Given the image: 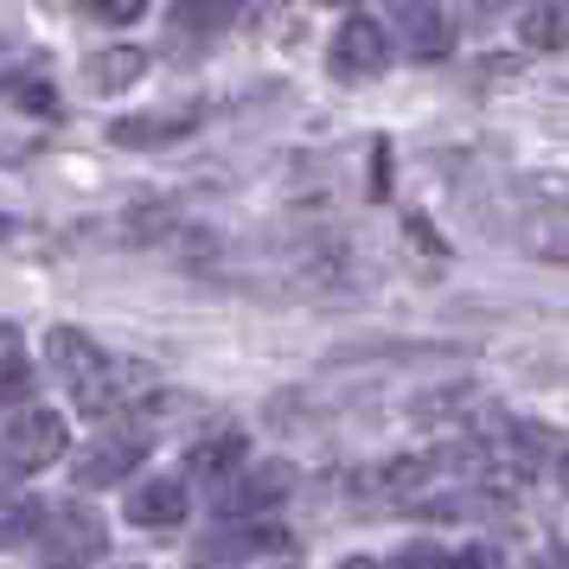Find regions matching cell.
<instances>
[{
	"label": "cell",
	"mask_w": 569,
	"mask_h": 569,
	"mask_svg": "<svg viewBox=\"0 0 569 569\" xmlns=\"http://www.w3.org/2000/svg\"><path fill=\"white\" fill-rule=\"evenodd\" d=\"M448 569H506V557H499L492 543H467V550L448 557Z\"/></svg>",
	"instance_id": "ffe728a7"
},
{
	"label": "cell",
	"mask_w": 569,
	"mask_h": 569,
	"mask_svg": "<svg viewBox=\"0 0 569 569\" xmlns=\"http://www.w3.org/2000/svg\"><path fill=\"white\" fill-rule=\"evenodd\" d=\"M563 487H569V461H563Z\"/></svg>",
	"instance_id": "7402d4cb"
},
{
	"label": "cell",
	"mask_w": 569,
	"mask_h": 569,
	"mask_svg": "<svg viewBox=\"0 0 569 569\" xmlns=\"http://www.w3.org/2000/svg\"><path fill=\"white\" fill-rule=\"evenodd\" d=\"M46 359H52V378L64 385V397H71L83 416H116L122 410V385L141 378L134 365H116L103 346L90 333H78V327H52V333H46Z\"/></svg>",
	"instance_id": "6da1fadb"
},
{
	"label": "cell",
	"mask_w": 569,
	"mask_h": 569,
	"mask_svg": "<svg viewBox=\"0 0 569 569\" xmlns=\"http://www.w3.org/2000/svg\"><path fill=\"white\" fill-rule=\"evenodd\" d=\"M7 97H13L20 109H32V116H58V97L39 78H7Z\"/></svg>",
	"instance_id": "e0dca14e"
},
{
	"label": "cell",
	"mask_w": 569,
	"mask_h": 569,
	"mask_svg": "<svg viewBox=\"0 0 569 569\" xmlns=\"http://www.w3.org/2000/svg\"><path fill=\"white\" fill-rule=\"evenodd\" d=\"M288 487H295V467L288 461H262V467H243L231 487H218V518L237 525V518H262L269 506H282Z\"/></svg>",
	"instance_id": "277c9868"
},
{
	"label": "cell",
	"mask_w": 569,
	"mask_h": 569,
	"mask_svg": "<svg viewBox=\"0 0 569 569\" xmlns=\"http://www.w3.org/2000/svg\"><path fill=\"white\" fill-rule=\"evenodd\" d=\"M39 525H46V499H32V492H0V550L39 538Z\"/></svg>",
	"instance_id": "4fadbf2b"
},
{
	"label": "cell",
	"mask_w": 569,
	"mask_h": 569,
	"mask_svg": "<svg viewBox=\"0 0 569 569\" xmlns=\"http://www.w3.org/2000/svg\"><path fill=\"white\" fill-rule=\"evenodd\" d=\"M295 550V531L269 525V518H243V525H224L206 538V563H250V557H288Z\"/></svg>",
	"instance_id": "8992f818"
},
{
	"label": "cell",
	"mask_w": 569,
	"mask_h": 569,
	"mask_svg": "<svg viewBox=\"0 0 569 569\" xmlns=\"http://www.w3.org/2000/svg\"><path fill=\"white\" fill-rule=\"evenodd\" d=\"M148 455V436L141 429H103L97 441H83L78 455H71V480L78 487H116V480H129L134 467Z\"/></svg>",
	"instance_id": "3957f363"
},
{
	"label": "cell",
	"mask_w": 569,
	"mask_h": 569,
	"mask_svg": "<svg viewBox=\"0 0 569 569\" xmlns=\"http://www.w3.org/2000/svg\"><path fill=\"white\" fill-rule=\"evenodd\" d=\"M97 20H109V27H134L141 13H148V0H83Z\"/></svg>",
	"instance_id": "d6986e66"
},
{
	"label": "cell",
	"mask_w": 569,
	"mask_h": 569,
	"mask_svg": "<svg viewBox=\"0 0 569 569\" xmlns=\"http://www.w3.org/2000/svg\"><path fill=\"white\" fill-rule=\"evenodd\" d=\"M390 13H397L403 39H410L422 58L448 52V20H441V0H390Z\"/></svg>",
	"instance_id": "30bf717a"
},
{
	"label": "cell",
	"mask_w": 569,
	"mask_h": 569,
	"mask_svg": "<svg viewBox=\"0 0 569 569\" xmlns=\"http://www.w3.org/2000/svg\"><path fill=\"white\" fill-rule=\"evenodd\" d=\"M206 122V109H141V116H122L109 122V148H167V141H186V134Z\"/></svg>",
	"instance_id": "52a82bcc"
},
{
	"label": "cell",
	"mask_w": 569,
	"mask_h": 569,
	"mask_svg": "<svg viewBox=\"0 0 569 569\" xmlns=\"http://www.w3.org/2000/svg\"><path fill=\"white\" fill-rule=\"evenodd\" d=\"M237 0H173V27L180 32H218L231 27Z\"/></svg>",
	"instance_id": "5bb4252c"
},
{
	"label": "cell",
	"mask_w": 569,
	"mask_h": 569,
	"mask_svg": "<svg viewBox=\"0 0 569 569\" xmlns=\"http://www.w3.org/2000/svg\"><path fill=\"white\" fill-rule=\"evenodd\" d=\"M27 390V352H20V327H0V403Z\"/></svg>",
	"instance_id": "2e32d148"
},
{
	"label": "cell",
	"mask_w": 569,
	"mask_h": 569,
	"mask_svg": "<svg viewBox=\"0 0 569 569\" xmlns=\"http://www.w3.org/2000/svg\"><path fill=\"white\" fill-rule=\"evenodd\" d=\"M7 237H13V218H0V243H7Z\"/></svg>",
	"instance_id": "44dd1931"
},
{
	"label": "cell",
	"mask_w": 569,
	"mask_h": 569,
	"mask_svg": "<svg viewBox=\"0 0 569 569\" xmlns=\"http://www.w3.org/2000/svg\"><path fill=\"white\" fill-rule=\"evenodd\" d=\"M385 569H448V550L436 543H403V550H390Z\"/></svg>",
	"instance_id": "ac0fdd59"
},
{
	"label": "cell",
	"mask_w": 569,
	"mask_h": 569,
	"mask_svg": "<svg viewBox=\"0 0 569 569\" xmlns=\"http://www.w3.org/2000/svg\"><path fill=\"white\" fill-rule=\"evenodd\" d=\"M390 64V39L378 20H365V13H352L346 27L333 32V71L339 78H378Z\"/></svg>",
	"instance_id": "ba28073f"
},
{
	"label": "cell",
	"mask_w": 569,
	"mask_h": 569,
	"mask_svg": "<svg viewBox=\"0 0 569 569\" xmlns=\"http://www.w3.org/2000/svg\"><path fill=\"white\" fill-rule=\"evenodd\" d=\"M237 455H243V436H237V429H224V436L199 441V448L186 455V467H192V473H224V467H231Z\"/></svg>",
	"instance_id": "9a60e30c"
},
{
	"label": "cell",
	"mask_w": 569,
	"mask_h": 569,
	"mask_svg": "<svg viewBox=\"0 0 569 569\" xmlns=\"http://www.w3.org/2000/svg\"><path fill=\"white\" fill-rule=\"evenodd\" d=\"M58 455H71V429H64L58 410H20L0 429V467H7V473H39V467H52Z\"/></svg>",
	"instance_id": "7a4b0ae2"
},
{
	"label": "cell",
	"mask_w": 569,
	"mask_h": 569,
	"mask_svg": "<svg viewBox=\"0 0 569 569\" xmlns=\"http://www.w3.org/2000/svg\"><path fill=\"white\" fill-rule=\"evenodd\" d=\"M148 71V52H134V46H109V52H97V58H83V83L90 90H129L134 78Z\"/></svg>",
	"instance_id": "7c38bea8"
},
{
	"label": "cell",
	"mask_w": 569,
	"mask_h": 569,
	"mask_svg": "<svg viewBox=\"0 0 569 569\" xmlns=\"http://www.w3.org/2000/svg\"><path fill=\"white\" fill-rule=\"evenodd\" d=\"M39 538H46V550H52L58 563H90V557H103L109 543V525L90 506H58V512H46V525H39Z\"/></svg>",
	"instance_id": "5b68a950"
},
{
	"label": "cell",
	"mask_w": 569,
	"mask_h": 569,
	"mask_svg": "<svg viewBox=\"0 0 569 569\" xmlns=\"http://www.w3.org/2000/svg\"><path fill=\"white\" fill-rule=\"evenodd\" d=\"M518 39L538 46V52H563L569 46V0H531L518 13Z\"/></svg>",
	"instance_id": "8fae6325"
},
{
	"label": "cell",
	"mask_w": 569,
	"mask_h": 569,
	"mask_svg": "<svg viewBox=\"0 0 569 569\" xmlns=\"http://www.w3.org/2000/svg\"><path fill=\"white\" fill-rule=\"evenodd\" d=\"M186 518V480H141V487L129 492V525H141V531H173Z\"/></svg>",
	"instance_id": "9c48e42d"
}]
</instances>
